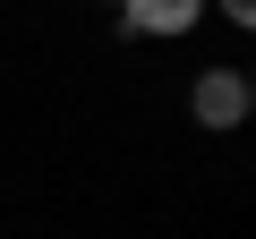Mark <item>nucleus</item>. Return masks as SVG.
Segmentation results:
<instances>
[{"instance_id": "nucleus-3", "label": "nucleus", "mask_w": 256, "mask_h": 239, "mask_svg": "<svg viewBox=\"0 0 256 239\" xmlns=\"http://www.w3.org/2000/svg\"><path fill=\"white\" fill-rule=\"evenodd\" d=\"M222 9H230V18H239V26H256V0H222Z\"/></svg>"}, {"instance_id": "nucleus-1", "label": "nucleus", "mask_w": 256, "mask_h": 239, "mask_svg": "<svg viewBox=\"0 0 256 239\" xmlns=\"http://www.w3.org/2000/svg\"><path fill=\"white\" fill-rule=\"evenodd\" d=\"M188 111L205 120V128H239V120H248V77L239 68H205L196 94H188Z\"/></svg>"}, {"instance_id": "nucleus-2", "label": "nucleus", "mask_w": 256, "mask_h": 239, "mask_svg": "<svg viewBox=\"0 0 256 239\" xmlns=\"http://www.w3.org/2000/svg\"><path fill=\"white\" fill-rule=\"evenodd\" d=\"M196 18H205V0H120L128 34H188Z\"/></svg>"}]
</instances>
